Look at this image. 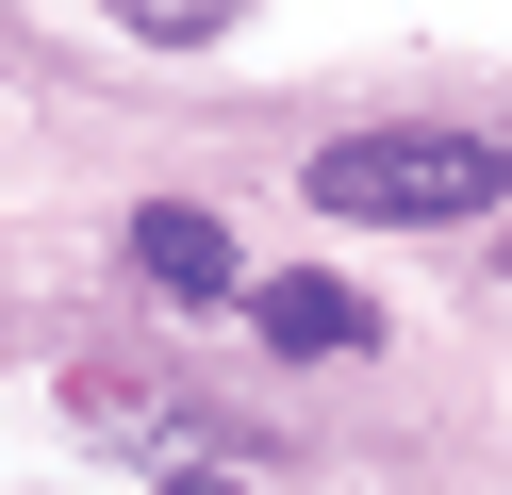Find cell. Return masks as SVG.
I'll use <instances>...</instances> for the list:
<instances>
[{"instance_id":"4","label":"cell","mask_w":512,"mask_h":495,"mask_svg":"<svg viewBox=\"0 0 512 495\" xmlns=\"http://www.w3.org/2000/svg\"><path fill=\"white\" fill-rule=\"evenodd\" d=\"M116 17H133V33H149V50H215V33H232V17H248V0H116Z\"/></svg>"},{"instance_id":"3","label":"cell","mask_w":512,"mask_h":495,"mask_svg":"<svg viewBox=\"0 0 512 495\" xmlns=\"http://www.w3.org/2000/svg\"><path fill=\"white\" fill-rule=\"evenodd\" d=\"M248 314H265L281 363H347V347H364V297H347V281H248Z\"/></svg>"},{"instance_id":"1","label":"cell","mask_w":512,"mask_h":495,"mask_svg":"<svg viewBox=\"0 0 512 495\" xmlns=\"http://www.w3.org/2000/svg\"><path fill=\"white\" fill-rule=\"evenodd\" d=\"M512 149L479 132H347L314 149V215H380V231H446V215H496Z\"/></svg>"},{"instance_id":"2","label":"cell","mask_w":512,"mask_h":495,"mask_svg":"<svg viewBox=\"0 0 512 495\" xmlns=\"http://www.w3.org/2000/svg\"><path fill=\"white\" fill-rule=\"evenodd\" d=\"M133 281L182 297V314H215V297H248V264H232V231H215L199 198H149L133 215Z\"/></svg>"},{"instance_id":"5","label":"cell","mask_w":512,"mask_h":495,"mask_svg":"<svg viewBox=\"0 0 512 495\" xmlns=\"http://www.w3.org/2000/svg\"><path fill=\"white\" fill-rule=\"evenodd\" d=\"M166 495H248V479H166Z\"/></svg>"}]
</instances>
